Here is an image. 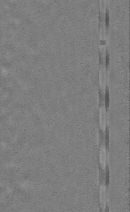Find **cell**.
Masks as SVG:
<instances>
[{"mask_svg": "<svg viewBox=\"0 0 130 212\" xmlns=\"http://www.w3.org/2000/svg\"><path fill=\"white\" fill-rule=\"evenodd\" d=\"M106 199V188L105 185L103 184L100 186V203L103 208L105 207Z\"/></svg>", "mask_w": 130, "mask_h": 212, "instance_id": "obj_1", "label": "cell"}, {"mask_svg": "<svg viewBox=\"0 0 130 212\" xmlns=\"http://www.w3.org/2000/svg\"><path fill=\"white\" fill-rule=\"evenodd\" d=\"M100 163L102 166V167L105 168L106 166V152L105 146H102L100 151Z\"/></svg>", "mask_w": 130, "mask_h": 212, "instance_id": "obj_2", "label": "cell"}]
</instances>
